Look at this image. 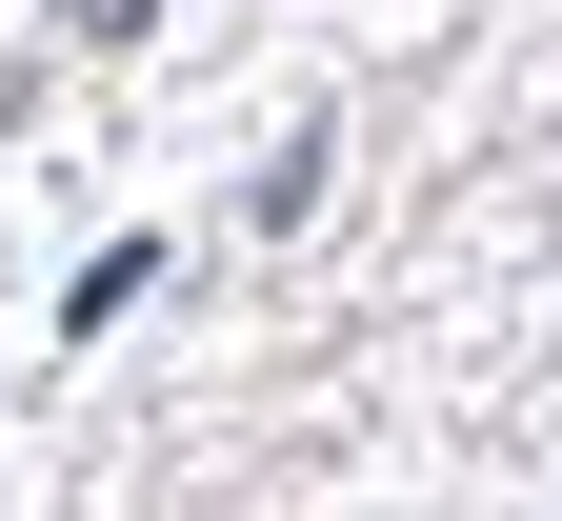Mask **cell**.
Instances as JSON below:
<instances>
[{
    "label": "cell",
    "instance_id": "1",
    "mask_svg": "<svg viewBox=\"0 0 562 521\" xmlns=\"http://www.w3.org/2000/svg\"><path fill=\"white\" fill-rule=\"evenodd\" d=\"M140 281H161V241H101V261H81V281H60V341H101V321H121V302H140Z\"/></svg>",
    "mask_w": 562,
    "mask_h": 521
},
{
    "label": "cell",
    "instance_id": "2",
    "mask_svg": "<svg viewBox=\"0 0 562 521\" xmlns=\"http://www.w3.org/2000/svg\"><path fill=\"white\" fill-rule=\"evenodd\" d=\"M60 21H81V41H140V21H161V0H60Z\"/></svg>",
    "mask_w": 562,
    "mask_h": 521
}]
</instances>
